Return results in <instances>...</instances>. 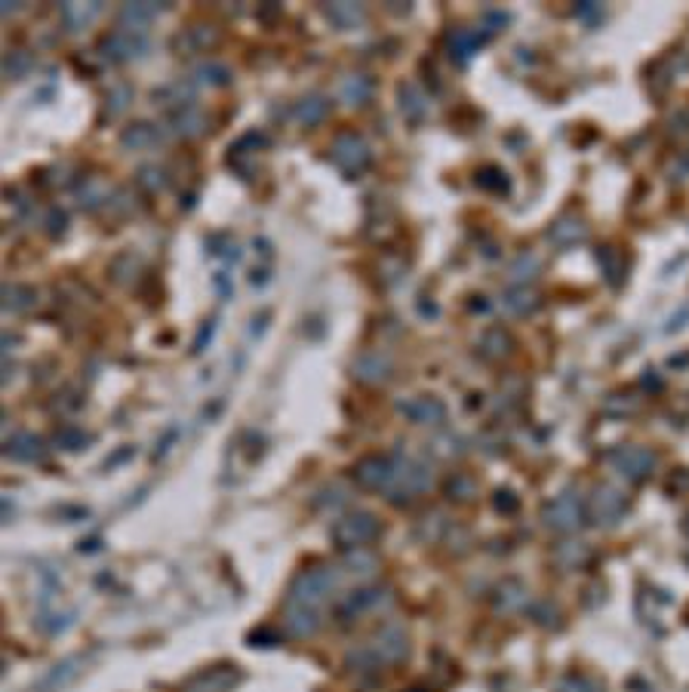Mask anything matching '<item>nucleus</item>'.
Segmentation results:
<instances>
[{"instance_id":"nucleus-1","label":"nucleus","mask_w":689,"mask_h":692,"mask_svg":"<svg viewBox=\"0 0 689 692\" xmlns=\"http://www.w3.org/2000/svg\"><path fill=\"white\" fill-rule=\"evenodd\" d=\"M336 591V573L333 569H308L295 579L293 594H289V604L293 606H305V610H318L320 604L330 600V594Z\"/></svg>"},{"instance_id":"nucleus-2","label":"nucleus","mask_w":689,"mask_h":692,"mask_svg":"<svg viewBox=\"0 0 689 692\" xmlns=\"http://www.w3.org/2000/svg\"><path fill=\"white\" fill-rule=\"evenodd\" d=\"M407 650H410L407 634H403V628H397V625H385V628L370 640V646H366L370 662H382V665L403 662V658H407Z\"/></svg>"},{"instance_id":"nucleus-3","label":"nucleus","mask_w":689,"mask_h":692,"mask_svg":"<svg viewBox=\"0 0 689 692\" xmlns=\"http://www.w3.org/2000/svg\"><path fill=\"white\" fill-rule=\"evenodd\" d=\"M376 535H379V523L370 514H351L333 527V539L342 548H360L376 539Z\"/></svg>"},{"instance_id":"nucleus-4","label":"nucleus","mask_w":689,"mask_h":692,"mask_svg":"<svg viewBox=\"0 0 689 692\" xmlns=\"http://www.w3.org/2000/svg\"><path fill=\"white\" fill-rule=\"evenodd\" d=\"M545 523L560 533H572L582 527V502L576 493H560L557 499L545 504Z\"/></svg>"},{"instance_id":"nucleus-5","label":"nucleus","mask_w":689,"mask_h":692,"mask_svg":"<svg viewBox=\"0 0 689 692\" xmlns=\"http://www.w3.org/2000/svg\"><path fill=\"white\" fill-rule=\"evenodd\" d=\"M333 158H336V164L342 166V170L357 173L360 166H366V160H370V148H366V142L360 139L357 133H342L336 142H333Z\"/></svg>"},{"instance_id":"nucleus-6","label":"nucleus","mask_w":689,"mask_h":692,"mask_svg":"<svg viewBox=\"0 0 689 692\" xmlns=\"http://www.w3.org/2000/svg\"><path fill=\"white\" fill-rule=\"evenodd\" d=\"M655 458L649 450H643V446H624V450L613 452V468L619 471L622 477H628V481H640V477H647L649 471H653Z\"/></svg>"},{"instance_id":"nucleus-7","label":"nucleus","mask_w":689,"mask_h":692,"mask_svg":"<svg viewBox=\"0 0 689 692\" xmlns=\"http://www.w3.org/2000/svg\"><path fill=\"white\" fill-rule=\"evenodd\" d=\"M145 47H148V43L142 41L136 31H114V35L105 37V43H99L102 53H105L108 59H114V62L136 59V56H142V50H145Z\"/></svg>"},{"instance_id":"nucleus-8","label":"nucleus","mask_w":689,"mask_h":692,"mask_svg":"<svg viewBox=\"0 0 689 692\" xmlns=\"http://www.w3.org/2000/svg\"><path fill=\"white\" fill-rule=\"evenodd\" d=\"M624 508H628V502L616 487H601L591 499V511L601 523H616L624 514Z\"/></svg>"},{"instance_id":"nucleus-9","label":"nucleus","mask_w":689,"mask_h":692,"mask_svg":"<svg viewBox=\"0 0 689 692\" xmlns=\"http://www.w3.org/2000/svg\"><path fill=\"white\" fill-rule=\"evenodd\" d=\"M401 412L410 419V422H416V425H440L443 416H447L443 404H440V400H434V397H413V400H407V404H401Z\"/></svg>"},{"instance_id":"nucleus-10","label":"nucleus","mask_w":689,"mask_h":692,"mask_svg":"<svg viewBox=\"0 0 689 692\" xmlns=\"http://www.w3.org/2000/svg\"><path fill=\"white\" fill-rule=\"evenodd\" d=\"M283 622H287V631L293 634V637H308V634L318 631L320 619H318V610H305V606H287V612H283Z\"/></svg>"},{"instance_id":"nucleus-11","label":"nucleus","mask_w":689,"mask_h":692,"mask_svg":"<svg viewBox=\"0 0 689 692\" xmlns=\"http://www.w3.org/2000/svg\"><path fill=\"white\" fill-rule=\"evenodd\" d=\"M6 456L16 462H37L43 456V446L34 434H16L6 441Z\"/></svg>"},{"instance_id":"nucleus-12","label":"nucleus","mask_w":689,"mask_h":692,"mask_svg":"<svg viewBox=\"0 0 689 692\" xmlns=\"http://www.w3.org/2000/svg\"><path fill=\"white\" fill-rule=\"evenodd\" d=\"M354 373H357L364 381H385L391 373V364H388V358H382V354H364V358L354 364Z\"/></svg>"},{"instance_id":"nucleus-13","label":"nucleus","mask_w":689,"mask_h":692,"mask_svg":"<svg viewBox=\"0 0 689 692\" xmlns=\"http://www.w3.org/2000/svg\"><path fill=\"white\" fill-rule=\"evenodd\" d=\"M382 604H388V591H357L345 600L342 612L345 616H357V612H370Z\"/></svg>"},{"instance_id":"nucleus-14","label":"nucleus","mask_w":689,"mask_h":692,"mask_svg":"<svg viewBox=\"0 0 689 692\" xmlns=\"http://www.w3.org/2000/svg\"><path fill=\"white\" fill-rule=\"evenodd\" d=\"M203 124H207V118H203L195 105H182L172 111V129H176L179 135H197L203 129Z\"/></svg>"},{"instance_id":"nucleus-15","label":"nucleus","mask_w":689,"mask_h":692,"mask_svg":"<svg viewBox=\"0 0 689 692\" xmlns=\"http://www.w3.org/2000/svg\"><path fill=\"white\" fill-rule=\"evenodd\" d=\"M176 43L182 50H188V53H201V50H210L212 43H216V31H212L210 25H195V28L185 31Z\"/></svg>"},{"instance_id":"nucleus-16","label":"nucleus","mask_w":689,"mask_h":692,"mask_svg":"<svg viewBox=\"0 0 689 692\" xmlns=\"http://www.w3.org/2000/svg\"><path fill=\"white\" fill-rule=\"evenodd\" d=\"M160 142V133L151 124H133L124 133V145L133 148V151H148Z\"/></svg>"},{"instance_id":"nucleus-17","label":"nucleus","mask_w":689,"mask_h":692,"mask_svg":"<svg viewBox=\"0 0 689 692\" xmlns=\"http://www.w3.org/2000/svg\"><path fill=\"white\" fill-rule=\"evenodd\" d=\"M62 16H65V25H68V31H83L87 28L89 22H93L96 16H99V4H65L62 6Z\"/></svg>"},{"instance_id":"nucleus-18","label":"nucleus","mask_w":689,"mask_h":692,"mask_svg":"<svg viewBox=\"0 0 689 692\" xmlns=\"http://www.w3.org/2000/svg\"><path fill=\"white\" fill-rule=\"evenodd\" d=\"M324 16L330 19V22H336L339 28H351V25H357L360 19H364V10L360 6H345V4H330L324 6Z\"/></svg>"},{"instance_id":"nucleus-19","label":"nucleus","mask_w":689,"mask_h":692,"mask_svg":"<svg viewBox=\"0 0 689 692\" xmlns=\"http://www.w3.org/2000/svg\"><path fill=\"white\" fill-rule=\"evenodd\" d=\"M326 111H330V105H326V99H320V96H311V99L299 102V108H295V118L302 120V124L314 127L318 120L326 118Z\"/></svg>"},{"instance_id":"nucleus-20","label":"nucleus","mask_w":689,"mask_h":692,"mask_svg":"<svg viewBox=\"0 0 689 692\" xmlns=\"http://www.w3.org/2000/svg\"><path fill=\"white\" fill-rule=\"evenodd\" d=\"M160 12V6H142V4H133L124 10V22H126V31H142V25H148L154 16Z\"/></svg>"},{"instance_id":"nucleus-21","label":"nucleus","mask_w":689,"mask_h":692,"mask_svg":"<svg viewBox=\"0 0 689 692\" xmlns=\"http://www.w3.org/2000/svg\"><path fill=\"white\" fill-rule=\"evenodd\" d=\"M4 305L10 308V311H25V308L34 305V293H31L28 287H6Z\"/></svg>"},{"instance_id":"nucleus-22","label":"nucleus","mask_w":689,"mask_h":692,"mask_svg":"<svg viewBox=\"0 0 689 692\" xmlns=\"http://www.w3.org/2000/svg\"><path fill=\"white\" fill-rule=\"evenodd\" d=\"M366 93H370V81H366V77H348L342 83V96L351 102V105H360V102L366 99Z\"/></svg>"},{"instance_id":"nucleus-23","label":"nucleus","mask_w":689,"mask_h":692,"mask_svg":"<svg viewBox=\"0 0 689 692\" xmlns=\"http://www.w3.org/2000/svg\"><path fill=\"white\" fill-rule=\"evenodd\" d=\"M197 81L212 83V87H222V83H228V68H222V65H212V62H203V65H197Z\"/></svg>"},{"instance_id":"nucleus-24","label":"nucleus","mask_w":689,"mask_h":692,"mask_svg":"<svg viewBox=\"0 0 689 692\" xmlns=\"http://www.w3.org/2000/svg\"><path fill=\"white\" fill-rule=\"evenodd\" d=\"M4 68H6V74H10L12 81L25 77V74H28V68H31L28 53H10V56H6V62H4Z\"/></svg>"},{"instance_id":"nucleus-25","label":"nucleus","mask_w":689,"mask_h":692,"mask_svg":"<svg viewBox=\"0 0 689 692\" xmlns=\"http://www.w3.org/2000/svg\"><path fill=\"white\" fill-rule=\"evenodd\" d=\"M102 197H105V191H102L99 182H87L80 188V204L87 206V210H93V206L102 204Z\"/></svg>"},{"instance_id":"nucleus-26","label":"nucleus","mask_w":689,"mask_h":692,"mask_svg":"<svg viewBox=\"0 0 689 692\" xmlns=\"http://www.w3.org/2000/svg\"><path fill=\"white\" fill-rule=\"evenodd\" d=\"M139 182L145 185L148 191H160V188H164V173L151 170V166H145V170L139 173Z\"/></svg>"},{"instance_id":"nucleus-27","label":"nucleus","mask_w":689,"mask_h":692,"mask_svg":"<svg viewBox=\"0 0 689 692\" xmlns=\"http://www.w3.org/2000/svg\"><path fill=\"white\" fill-rule=\"evenodd\" d=\"M560 692H601V687H594V683L585 680V677H572V680H566L563 687H560Z\"/></svg>"},{"instance_id":"nucleus-28","label":"nucleus","mask_w":689,"mask_h":692,"mask_svg":"<svg viewBox=\"0 0 689 692\" xmlns=\"http://www.w3.org/2000/svg\"><path fill=\"white\" fill-rule=\"evenodd\" d=\"M108 102H111V105H108V111L118 114L124 105H130V87H118V93L108 96Z\"/></svg>"},{"instance_id":"nucleus-29","label":"nucleus","mask_w":689,"mask_h":692,"mask_svg":"<svg viewBox=\"0 0 689 692\" xmlns=\"http://www.w3.org/2000/svg\"><path fill=\"white\" fill-rule=\"evenodd\" d=\"M59 443H68V450H77V446L83 443V434L77 428H68V431H62V434H59Z\"/></svg>"},{"instance_id":"nucleus-30","label":"nucleus","mask_w":689,"mask_h":692,"mask_svg":"<svg viewBox=\"0 0 689 692\" xmlns=\"http://www.w3.org/2000/svg\"><path fill=\"white\" fill-rule=\"evenodd\" d=\"M212 329H216V323H207V329H203V335H197V351H203V345L210 342Z\"/></svg>"}]
</instances>
